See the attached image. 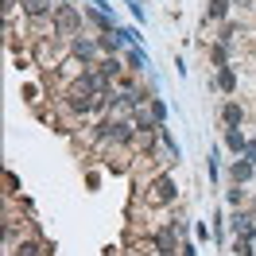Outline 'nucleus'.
<instances>
[{"label":"nucleus","instance_id":"nucleus-4","mask_svg":"<svg viewBox=\"0 0 256 256\" xmlns=\"http://www.w3.org/2000/svg\"><path fill=\"white\" fill-rule=\"evenodd\" d=\"M222 116H225V124H229V128H240V120H244V109H240L237 101H229V105L222 109Z\"/></svg>","mask_w":256,"mask_h":256},{"label":"nucleus","instance_id":"nucleus-7","mask_svg":"<svg viewBox=\"0 0 256 256\" xmlns=\"http://www.w3.org/2000/svg\"><path fill=\"white\" fill-rule=\"evenodd\" d=\"M233 178H237V182L252 178V160H240V163H233Z\"/></svg>","mask_w":256,"mask_h":256},{"label":"nucleus","instance_id":"nucleus-8","mask_svg":"<svg viewBox=\"0 0 256 256\" xmlns=\"http://www.w3.org/2000/svg\"><path fill=\"white\" fill-rule=\"evenodd\" d=\"M225 144L233 148V152H244V148H248V144H244V136H240L237 128H229V132H225Z\"/></svg>","mask_w":256,"mask_h":256},{"label":"nucleus","instance_id":"nucleus-2","mask_svg":"<svg viewBox=\"0 0 256 256\" xmlns=\"http://www.w3.org/2000/svg\"><path fill=\"white\" fill-rule=\"evenodd\" d=\"M54 24H58V32H78V28H82V16L70 8V4H62V8L54 12Z\"/></svg>","mask_w":256,"mask_h":256},{"label":"nucleus","instance_id":"nucleus-1","mask_svg":"<svg viewBox=\"0 0 256 256\" xmlns=\"http://www.w3.org/2000/svg\"><path fill=\"white\" fill-rule=\"evenodd\" d=\"M101 136H109L116 144H128V140H132V124H124V120H105V124H101Z\"/></svg>","mask_w":256,"mask_h":256},{"label":"nucleus","instance_id":"nucleus-11","mask_svg":"<svg viewBox=\"0 0 256 256\" xmlns=\"http://www.w3.org/2000/svg\"><path fill=\"white\" fill-rule=\"evenodd\" d=\"M47 8H50L47 0H28V12H32V16H43Z\"/></svg>","mask_w":256,"mask_h":256},{"label":"nucleus","instance_id":"nucleus-12","mask_svg":"<svg viewBox=\"0 0 256 256\" xmlns=\"http://www.w3.org/2000/svg\"><path fill=\"white\" fill-rule=\"evenodd\" d=\"M252 210H256V206H252Z\"/></svg>","mask_w":256,"mask_h":256},{"label":"nucleus","instance_id":"nucleus-6","mask_svg":"<svg viewBox=\"0 0 256 256\" xmlns=\"http://www.w3.org/2000/svg\"><path fill=\"white\" fill-rule=\"evenodd\" d=\"M94 43H90V39H74V54H78L82 62H90V58H94Z\"/></svg>","mask_w":256,"mask_h":256},{"label":"nucleus","instance_id":"nucleus-5","mask_svg":"<svg viewBox=\"0 0 256 256\" xmlns=\"http://www.w3.org/2000/svg\"><path fill=\"white\" fill-rule=\"evenodd\" d=\"M218 86H222L225 94H233V90H237V74H233L229 66H222V70H218Z\"/></svg>","mask_w":256,"mask_h":256},{"label":"nucleus","instance_id":"nucleus-10","mask_svg":"<svg viewBox=\"0 0 256 256\" xmlns=\"http://www.w3.org/2000/svg\"><path fill=\"white\" fill-rule=\"evenodd\" d=\"M20 256H43V248H39V240H20Z\"/></svg>","mask_w":256,"mask_h":256},{"label":"nucleus","instance_id":"nucleus-3","mask_svg":"<svg viewBox=\"0 0 256 256\" xmlns=\"http://www.w3.org/2000/svg\"><path fill=\"white\" fill-rule=\"evenodd\" d=\"M171 198H175V182H171L167 175L156 178V194H152V202H156V206H167Z\"/></svg>","mask_w":256,"mask_h":256},{"label":"nucleus","instance_id":"nucleus-9","mask_svg":"<svg viewBox=\"0 0 256 256\" xmlns=\"http://www.w3.org/2000/svg\"><path fill=\"white\" fill-rule=\"evenodd\" d=\"M210 16L225 20V16H229V0H210Z\"/></svg>","mask_w":256,"mask_h":256}]
</instances>
